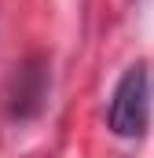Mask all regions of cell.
<instances>
[{
    "label": "cell",
    "instance_id": "1",
    "mask_svg": "<svg viewBox=\"0 0 154 158\" xmlns=\"http://www.w3.org/2000/svg\"><path fill=\"white\" fill-rule=\"evenodd\" d=\"M147 118H151V81H147V66L143 63H132L121 74L114 96H110L107 125H110V132L121 136V140H136V136H143Z\"/></svg>",
    "mask_w": 154,
    "mask_h": 158
}]
</instances>
